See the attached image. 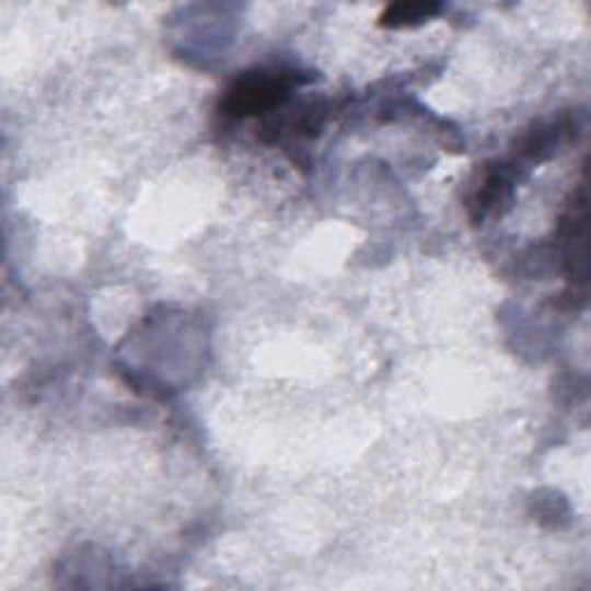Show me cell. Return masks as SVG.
Listing matches in <instances>:
<instances>
[{"mask_svg":"<svg viewBox=\"0 0 591 591\" xmlns=\"http://www.w3.org/2000/svg\"><path fill=\"white\" fill-rule=\"evenodd\" d=\"M293 83V72H252L241 77L231 86L220 104L222 114L243 118L266 112H278L289 100Z\"/></svg>","mask_w":591,"mask_h":591,"instance_id":"6da1fadb","label":"cell"},{"mask_svg":"<svg viewBox=\"0 0 591 591\" xmlns=\"http://www.w3.org/2000/svg\"><path fill=\"white\" fill-rule=\"evenodd\" d=\"M511 172L506 169V164H499L495 169L485 172L480 185L476 187V193L470 201V213L472 220L480 222L485 216H490L493 210H497L499 204L511 199Z\"/></svg>","mask_w":591,"mask_h":591,"instance_id":"7a4b0ae2","label":"cell"},{"mask_svg":"<svg viewBox=\"0 0 591 591\" xmlns=\"http://www.w3.org/2000/svg\"><path fill=\"white\" fill-rule=\"evenodd\" d=\"M443 8L439 3H395L382 14V26L386 28H403L418 26L424 21L437 16Z\"/></svg>","mask_w":591,"mask_h":591,"instance_id":"3957f363","label":"cell"}]
</instances>
